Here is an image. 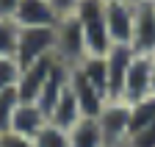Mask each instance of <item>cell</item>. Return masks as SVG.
<instances>
[{"label": "cell", "mask_w": 155, "mask_h": 147, "mask_svg": "<svg viewBox=\"0 0 155 147\" xmlns=\"http://www.w3.org/2000/svg\"><path fill=\"white\" fill-rule=\"evenodd\" d=\"M122 147H127V144H122Z\"/></svg>", "instance_id": "cell-26"}, {"label": "cell", "mask_w": 155, "mask_h": 147, "mask_svg": "<svg viewBox=\"0 0 155 147\" xmlns=\"http://www.w3.org/2000/svg\"><path fill=\"white\" fill-rule=\"evenodd\" d=\"M19 69H22V67L17 64V58H0V92L17 89Z\"/></svg>", "instance_id": "cell-20"}, {"label": "cell", "mask_w": 155, "mask_h": 147, "mask_svg": "<svg viewBox=\"0 0 155 147\" xmlns=\"http://www.w3.org/2000/svg\"><path fill=\"white\" fill-rule=\"evenodd\" d=\"M69 92L75 95V100L81 103V111H83V117H97L103 111V105L108 103L100 92H97L81 72H78L75 67H69Z\"/></svg>", "instance_id": "cell-11"}, {"label": "cell", "mask_w": 155, "mask_h": 147, "mask_svg": "<svg viewBox=\"0 0 155 147\" xmlns=\"http://www.w3.org/2000/svg\"><path fill=\"white\" fill-rule=\"evenodd\" d=\"M53 67H55V56L53 58H42V61L28 64V67L19 69V81H17L19 100H22V103H36V97H39V92L45 89Z\"/></svg>", "instance_id": "cell-8"}, {"label": "cell", "mask_w": 155, "mask_h": 147, "mask_svg": "<svg viewBox=\"0 0 155 147\" xmlns=\"http://www.w3.org/2000/svg\"><path fill=\"white\" fill-rule=\"evenodd\" d=\"M47 122H50L47 114H45L36 103H22V100H19L17 111H14V119H11V131L19 133V136H31V139H33Z\"/></svg>", "instance_id": "cell-12"}, {"label": "cell", "mask_w": 155, "mask_h": 147, "mask_svg": "<svg viewBox=\"0 0 155 147\" xmlns=\"http://www.w3.org/2000/svg\"><path fill=\"white\" fill-rule=\"evenodd\" d=\"M150 58H152V95H155V53H152Z\"/></svg>", "instance_id": "cell-24"}, {"label": "cell", "mask_w": 155, "mask_h": 147, "mask_svg": "<svg viewBox=\"0 0 155 147\" xmlns=\"http://www.w3.org/2000/svg\"><path fill=\"white\" fill-rule=\"evenodd\" d=\"M50 3L55 6V11L61 14V17H67V14H72V11L78 8V3H81V0H50Z\"/></svg>", "instance_id": "cell-23"}, {"label": "cell", "mask_w": 155, "mask_h": 147, "mask_svg": "<svg viewBox=\"0 0 155 147\" xmlns=\"http://www.w3.org/2000/svg\"><path fill=\"white\" fill-rule=\"evenodd\" d=\"M127 108H130V136L155 125V95L136 100V103H127Z\"/></svg>", "instance_id": "cell-16"}, {"label": "cell", "mask_w": 155, "mask_h": 147, "mask_svg": "<svg viewBox=\"0 0 155 147\" xmlns=\"http://www.w3.org/2000/svg\"><path fill=\"white\" fill-rule=\"evenodd\" d=\"M111 45H130L133 39V0H103Z\"/></svg>", "instance_id": "cell-7"}, {"label": "cell", "mask_w": 155, "mask_h": 147, "mask_svg": "<svg viewBox=\"0 0 155 147\" xmlns=\"http://www.w3.org/2000/svg\"><path fill=\"white\" fill-rule=\"evenodd\" d=\"M75 69L100 92L105 100H111V92H108V67H105V56H86L81 64H75Z\"/></svg>", "instance_id": "cell-15"}, {"label": "cell", "mask_w": 155, "mask_h": 147, "mask_svg": "<svg viewBox=\"0 0 155 147\" xmlns=\"http://www.w3.org/2000/svg\"><path fill=\"white\" fill-rule=\"evenodd\" d=\"M61 14L55 11L50 0H22L14 14V22L19 28H55Z\"/></svg>", "instance_id": "cell-10"}, {"label": "cell", "mask_w": 155, "mask_h": 147, "mask_svg": "<svg viewBox=\"0 0 155 147\" xmlns=\"http://www.w3.org/2000/svg\"><path fill=\"white\" fill-rule=\"evenodd\" d=\"M0 147H36L31 136H19L14 131H6L3 136H0Z\"/></svg>", "instance_id": "cell-21"}, {"label": "cell", "mask_w": 155, "mask_h": 147, "mask_svg": "<svg viewBox=\"0 0 155 147\" xmlns=\"http://www.w3.org/2000/svg\"><path fill=\"white\" fill-rule=\"evenodd\" d=\"M67 133H69V147H105L97 117H81Z\"/></svg>", "instance_id": "cell-13"}, {"label": "cell", "mask_w": 155, "mask_h": 147, "mask_svg": "<svg viewBox=\"0 0 155 147\" xmlns=\"http://www.w3.org/2000/svg\"><path fill=\"white\" fill-rule=\"evenodd\" d=\"M22 0H0V20H14V14Z\"/></svg>", "instance_id": "cell-22"}, {"label": "cell", "mask_w": 155, "mask_h": 147, "mask_svg": "<svg viewBox=\"0 0 155 147\" xmlns=\"http://www.w3.org/2000/svg\"><path fill=\"white\" fill-rule=\"evenodd\" d=\"M136 58V50L130 45H114L105 53V67H108V92L111 100H122V89H125V75L130 69V61Z\"/></svg>", "instance_id": "cell-9"}, {"label": "cell", "mask_w": 155, "mask_h": 147, "mask_svg": "<svg viewBox=\"0 0 155 147\" xmlns=\"http://www.w3.org/2000/svg\"><path fill=\"white\" fill-rule=\"evenodd\" d=\"M105 147H122L130 139V108L122 100H108L103 111L97 114Z\"/></svg>", "instance_id": "cell-4"}, {"label": "cell", "mask_w": 155, "mask_h": 147, "mask_svg": "<svg viewBox=\"0 0 155 147\" xmlns=\"http://www.w3.org/2000/svg\"><path fill=\"white\" fill-rule=\"evenodd\" d=\"M72 17L78 20L83 31V42L89 56H105L114 47L111 36H108V25H105V3L103 0H81L78 8L72 11Z\"/></svg>", "instance_id": "cell-1"}, {"label": "cell", "mask_w": 155, "mask_h": 147, "mask_svg": "<svg viewBox=\"0 0 155 147\" xmlns=\"http://www.w3.org/2000/svg\"><path fill=\"white\" fill-rule=\"evenodd\" d=\"M86 56H89V50H86L83 31H81V25H78V20L72 14L61 17L58 25H55V58L61 64H67V67H75Z\"/></svg>", "instance_id": "cell-3"}, {"label": "cell", "mask_w": 155, "mask_h": 147, "mask_svg": "<svg viewBox=\"0 0 155 147\" xmlns=\"http://www.w3.org/2000/svg\"><path fill=\"white\" fill-rule=\"evenodd\" d=\"M130 47L141 56L155 53V6L152 0H133V39Z\"/></svg>", "instance_id": "cell-5"}, {"label": "cell", "mask_w": 155, "mask_h": 147, "mask_svg": "<svg viewBox=\"0 0 155 147\" xmlns=\"http://www.w3.org/2000/svg\"><path fill=\"white\" fill-rule=\"evenodd\" d=\"M55 56V28H19L14 58L19 67Z\"/></svg>", "instance_id": "cell-2"}, {"label": "cell", "mask_w": 155, "mask_h": 147, "mask_svg": "<svg viewBox=\"0 0 155 147\" xmlns=\"http://www.w3.org/2000/svg\"><path fill=\"white\" fill-rule=\"evenodd\" d=\"M17 105H19V95H17V89L0 92V136H3L6 131H11V119H14Z\"/></svg>", "instance_id": "cell-19"}, {"label": "cell", "mask_w": 155, "mask_h": 147, "mask_svg": "<svg viewBox=\"0 0 155 147\" xmlns=\"http://www.w3.org/2000/svg\"><path fill=\"white\" fill-rule=\"evenodd\" d=\"M19 25L14 20H0V58H14Z\"/></svg>", "instance_id": "cell-18"}, {"label": "cell", "mask_w": 155, "mask_h": 147, "mask_svg": "<svg viewBox=\"0 0 155 147\" xmlns=\"http://www.w3.org/2000/svg\"><path fill=\"white\" fill-rule=\"evenodd\" d=\"M152 6H155V0H152Z\"/></svg>", "instance_id": "cell-25"}, {"label": "cell", "mask_w": 155, "mask_h": 147, "mask_svg": "<svg viewBox=\"0 0 155 147\" xmlns=\"http://www.w3.org/2000/svg\"><path fill=\"white\" fill-rule=\"evenodd\" d=\"M33 144L36 147H69V133L64 131V128L47 122L42 131L33 136Z\"/></svg>", "instance_id": "cell-17"}, {"label": "cell", "mask_w": 155, "mask_h": 147, "mask_svg": "<svg viewBox=\"0 0 155 147\" xmlns=\"http://www.w3.org/2000/svg\"><path fill=\"white\" fill-rule=\"evenodd\" d=\"M83 117V111H81V103L75 100V95L69 92V83H67V89H64V95L55 100V105L50 108V114H47V119L53 122V125H58V128H64V131H69V128Z\"/></svg>", "instance_id": "cell-14"}, {"label": "cell", "mask_w": 155, "mask_h": 147, "mask_svg": "<svg viewBox=\"0 0 155 147\" xmlns=\"http://www.w3.org/2000/svg\"><path fill=\"white\" fill-rule=\"evenodd\" d=\"M152 95V58L136 53L130 61V69L125 75V89H122V103H136Z\"/></svg>", "instance_id": "cell-6"}]
</instances>
